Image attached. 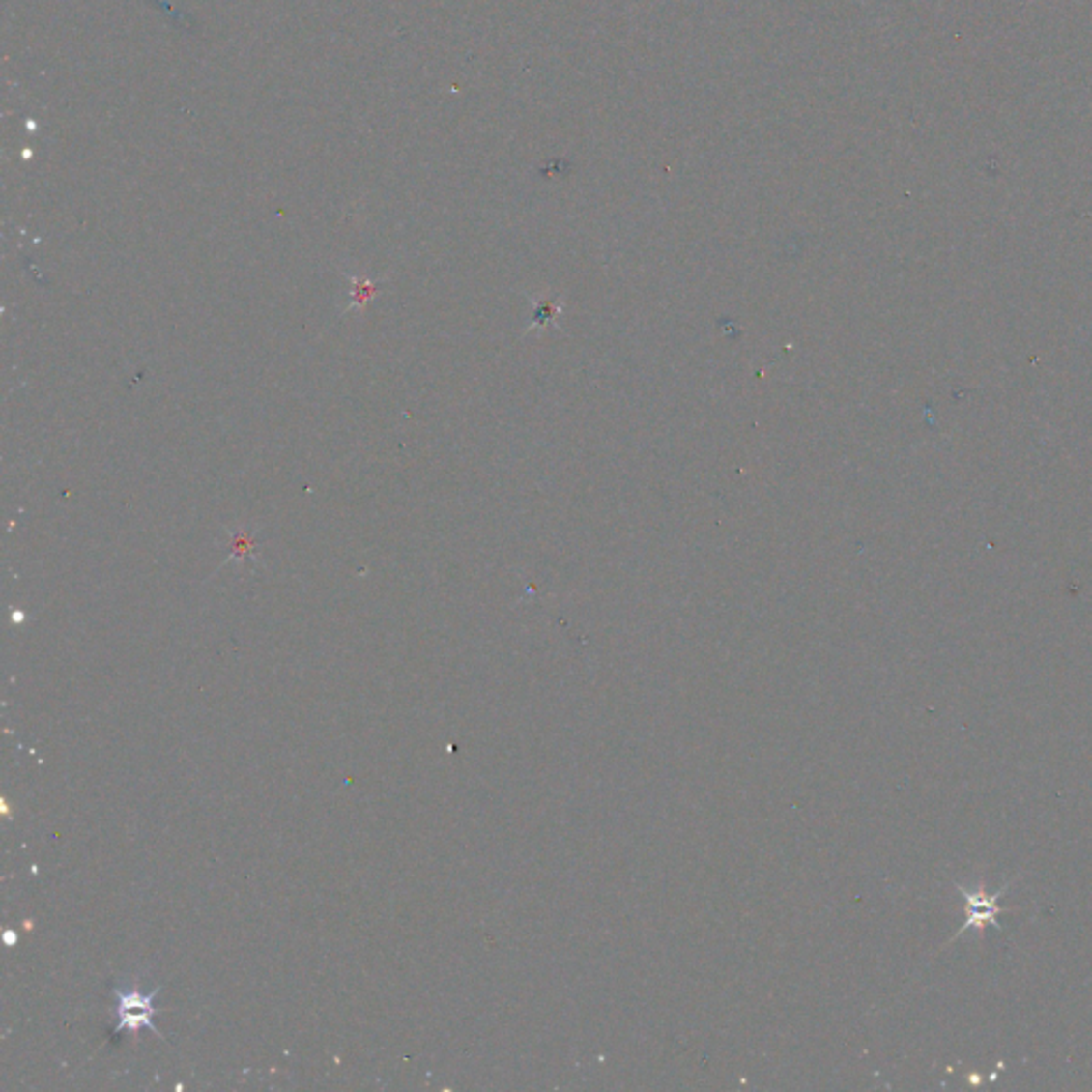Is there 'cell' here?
Listing matches in <instances>:
<instances>
[{"mask_svg":"<svg viewBox=\"0 0 1092 1092\" xmlns=\"http://www.w3.org/2000/svg\"><path fill=\"white\" fill-rule=\"evenodd\" d=\"M252 546H254V533L250 530H235L231 532V544H229V560H237V561H244L252 558Z\"/></svg>","mask_w":1092,"mask_h":1092,"instance_id":"cell-2","label":"cell"},{"mask_svg":"<svg viewBox=\"0 0 1092 1092\" xmlns=\"http://www.w3.org/2000/svg\"><path fill=\"white\" fill-rule=\"evenodd\" d=\"M1009 885H1012V881H1009L1007 885H1003V888L998 890V892H994V894H988V892H984V890H973V892H971V890H966L964 885H956L958 892H963L964 899H966V922H964L963 929L954 934L952 941H956V936H961V934H963L964 931H968V929L982 931L984 926H988V924H992V926H996V929H998L996 913H1001V911H1005V909H1003V906H998L996 901H998V896H1001L1003 892H1007Z\"/></svg>","mask_w":1092,"mask_h":1092,"instance_id":"cell-1","label":"cell"},{"mask_svg":"<svg viewBox=\"0 0 1092 1092\" xmlns=\"http://www.w3.org/2000/svg\"><path fill=\"white\" fill-rule=\"evenodd\" d=\"M378 291V284L367 277H353V293H350L348 310H363L369 299Z\"/></svg>","mask_w":1092,"mask_h":1092,"instance_id":"cell-3","label":"cell"}]
</instances>
